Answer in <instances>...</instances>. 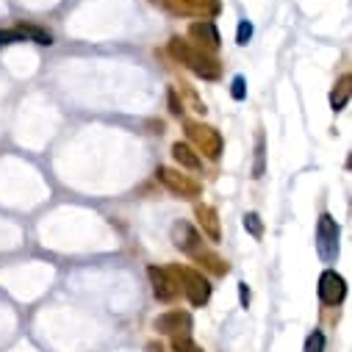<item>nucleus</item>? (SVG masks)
I'll list each match as a JSON object with an SVG mask.
<instances>
[{
	"label": "nucleus",
	"mask_w": 352,
	"mask_h": 352,
	"mask_svg": "<svg viewBox=\"0 0 352 352\" xmlns=\"http://www.w3.org/2000/svg\"><path fill=\"white\" fill-rule=\"evenodd\" d=\"M338 236L341 228L330 214H322L316 222V252L324 263H333L338 258Z\"/></svg>",
	"instance_id": "5"
},
{
	"label": "nucleus",
	"mask_w": 352,
	"mask_h": 352,
	"mask_svg": "<svg viewBox=\"0 0 352 352\" xmlns=\"http://www.w3.org/2000/svg\"><path fill=\"white\" fill-rule=\"evenodd\" d=\"M305 352H324V333L322 330H314L305 338Z\"/></svg>",
	"instance_id": "17"
},
{
	"label": "nucleus",
	"mask_w": 352,
	"mask_h": 352,
	"mask_svg": "<svg viewBox=\"0 0 352 352\" xmlns=\"http://www.w3.org/2000/svg\"><path fill=\"white\" fill-rule=\"evenodd\" d=\"M239 297H241V305L247 308V302H250V289H247V283H239Z\"/></svg>",
	"instance_id": "26"
},
{
	"label": "nucleus",
	"mask_w": 352,
	"mask_h": 352,
	"mask_svg": "<svg viewBox=\"0 0 352 352\" xmlns=\"http://www.w3.org/2000/svg\"><path fill=\"white\" fill-rule=\"evenodd\" d=\"M17 42H25L23 34L17 28H9V31H0V47L3 45H17Z\"/></svg>",
	"instance_id": "22"
},
{
	"label": "nucleus",
	"mask_w": 352,
	"mask_h": 352,
	"mask_svg": "<svg viewBox=\"0 0 352 352\" xmlns=\"http://www.w3.org/2000/svg\"><path fill=\"white\" fill-rule=\"evenodd\" d=\"M250 36H252V25L244 20V23L239 25V34H236V39H239V45H247V42H250Z\"/></svg>",
	"instance_id": "24"
},
{
	"label": "nucleus",
	"mask_w": 352,
	"mask_h": 352,
	"mask_svg": "<svg viewBox=\"0 0 352 352\" xmlns=\"http://www.w3.org/2000/svg\"><path fill=\"white\" fill-rule=\"evenodd\" d=\"M147 278H150V283H153L155 300H161V302H172L175 297L181 294V286H178V278H175L172 267H169V270H164V267H150V270H147Z\"/></svg>",
	"instance_id": "7"
},
{
	"label": "nucleus",
	"mask_w": 352,
	"mask_h": 352,
	"mask_svg": "<svg viewBox=\"0 0 352 352\" xmlns=\"http://www.w3.org/2000/svg\"><path fill=\"white\" fill-rule=\"evenodd\" d=\"M178 92H181V95H186V100L192 103V109H195L197 114H206V106H203V103H200V98L189 89V83H181V86H178Z\"/></svg>",
	"instance_id": "18"
},
{
	"label": "nucleus",
	"mask_w": 352,
	"mask_h": 352,
	"mask_svg": "<svg viewBox=\"0 0 352 352\" xmlns=\"http://www.w3.org/2000/svg\"><path fill=\"white\" fill-rule=\"evenodd\" d=\"M172 241H175V247L184 250V252L192 255V258L203 250V236H200V230H197L195 225H189V222H175V228H172Z\"/></svg>",
	"instance_id": "10"
},
{
	"label": "nucleus",
	"mask_w": 352,
	"mask_h": 352,
	"mask_svg": "<svg viewBox=\"0 0 352 352\" xmlns=\"http://www.w3.org/2000/svg\"><path fill=\"white\" fill-rule=\"evenodd\" d=\"M195 217H197V222H200V228H203V233L211 239V241H219L222 239V230H219V214H217V208H211V206H195Z\"/></svg>",
	"instance_id": "12"
},
{
	"label": "nucleus",
	"mask_w": 352,
	"mask_h": 352,
	"mask_svg": "<svg viewBox=\"0 0 352 352\" xmlns=\"http://www.w3.org/2000/svg\"><path fill=\"white\" fill-rule=\"evenodd\" d=\"M17 31L23 34V39H25V42H36V45H45V47H50V45H53L50 31L39 28V25H17Z\"/></svg>",
	"instance_id": "16"
},
{
	"label": "nucleus",
	"mask_w": 352,
	"mask_h": 352,
	"mask_svg": "<svg viewBox=\"0 0 352 352\" xmlns=\"http://www.w3.org/2000/svg\"><path fill=\"white\" fill-rule=\"evenodd\" d=\"M155 178L172 192V195H178L184 200H197L203 195V184H197L195 178H189V175L178 172V169H169V166H158L155 169Z\"/></svg>",
	"instance_id": "4"
},
{
	"label": "nucleus",
	"mask_w": 352,
	"mask_h": 352,
	"mask_svg": "<svg viewBox=\"0 0 352 352\" xmlns=\"http://www.w3.org/2000/svg\"><path fill=\"white\" fill-rule=\"evenodd\" d=\"M158 3L172 12V14H181V17H217L219 14V0H158Z\"/></svg>",
	"instance_id": "6"
},
{
	"label": "nucleus",
	"mask_w": 352,
	"mask_h": 352,
	"mask_svg": "<svg viewBox=\"0 0 352 352\" xmlns=\"http://www.w3.org/2000/svg\"><path fill=\"white\" fill-rule=\"evenodd\" d=\"M166 100H169V114L172 117H184V100L178 98V89H169Z\"/></svg>",
	"instance_id": "19"
},
{
	"label": "nucleus",
	"mask_w": 352,
	"mask_h": 352,
	"mask_svg": "<svg viewBox=\"0 0 352 352\" xmlns=\"http://www.w3.org/2000/svg\"><path fill=\"white\" fill-rule=\"evenodd\" d=\"M150 128H153L150 133H164V122H161V120H158V122H150Z\"/></svg>",
	"instance_id": "27"
},
{
	"label": "nucleus",
	"mask_w": 352,
	"mask_h": 352,
	"mask_svg": "<svg viewBox=\"0 0 352 352\" xmlns=\"http://www.w3.org/2000/svg\"><path fill=\"white\" fill-rule=\"evenodd\" d=\"M150 352H164V349H161L158 344H150Z\"/></svg>",
	"instance_id": "28"
},
{
	"label": "nucleus",
	"mask_w": 352,
	"mask_h": 352,
	"mask_svg": "<svg viewBox=\"0 0 352 352\" xmlns=\"http://www.w3.org/2000/svg\"><path fill=\"white\" fill-rule=\"evenodd\" d=\"M153 324L158 333L172 336V338H189V333H192V316L186 311H166Z\"/></svg>",
	"instance_id": "8"
},
{
	"label": "nucleus",
	"mask_w": 352,
	"mask_h": 352,
	"mask_svg": "<svg viewBox=\"0 0 352 352\" xmlns=\"http://www.w3.org/2000/svg\"><path fill=\"white\" fill-rule=\"evenodd\" d=\"M263 175V139L258 136V147H255V169H252V178H261Z\"/></svg>",
	"instance_id": "23"
},
{
	"label": "nucleus",
	"mask_w": 352,
	"mask_h": 352,
	"mask_svg": "<svg viewBox=\"0 0 352 352\" xmlns=\"http://www.w3.org/2000/svg\"><path fill=\"white\" fill-rule=\"evenodd\" d=\"M186 136L189 142L195 144L192 150L203 153L206 158L217 161L225 150V142H222V133L214 128V125H206V122H186Z\"/></svg>",
	"instance_id": "2"
},
{
	"label": "nucleus",
	"mask_w": 352,
	"mask_h": 352,
	"mask_svg": "<svg viewBox=\"0 0 352 352\" xmlns=\"http://www.w3.org/2000/svg\"><path fill=\"white\" fill-rule=\"evenodd\" d=\"M233 98H236V100L244 98V78H236V80H233Z\"/></svg>",
	"instance_id": "25"
},
{
	"label": "nucleus",
	"mask_w": 352,
	"mask_h": 352,
	"mask_svg": "<svg viewBox=\"0 0 352 352\" xmlns=\"http://www.w3.org/2000/svg\"><path fill=\"white\" fill-rule=\"evenodd\" d=\"M244 228H247L255 239L263 236V225H261V217H258V214H247V217H244Z\"/></svg>",
	"instance_id": "20"
},
{
	"label": "nucleus",
	"mask_w": 352,
	"mask_h": 352,
	"mask_svg": "<svg viewBox=\"0 0 352 352\" xmlns=\"http://www.w3.org/2000/svg\"><path fill=\"white\" fill-rule=\"evenodd\" d=\"M189 36L197 42L195 47H200L203 53H217V50H219V45H222V39H219V31H217V25H214L211 20H200V23H192V28H189Z\"/></svg>",
	"instance_id": "11"
},
{
	"label": "nucleus",
	"mask_w": 352,
	"mask_h": 352,
	"mask_svg": "<svg viewBox=\"0 0 352 352\" xmlns=\"http://www.w3.org/2000/svg\"><path fill=\"white\" fill-rule=\"evenodd\" d=\"M349 95H352V78H349V75H341V78L336 80V86H333V92H330V106H333V111L346 109Z\"/></svg>",
	"instance_id": "14"
},
{
	"label": "nucleus",
	"mask_w": 352,
	"mask_h": 352,
	"mask_svg": "<svg viewBox=\"0 0 352 352\" xmlns=\"http://www.w3.org/2000/svg\"><path fill=\"white\" fill-rule=\"evenodd\" d=\"M346 297V280L336 270H324L319 278V300L324 305H341Z\"/></svg>",
	"instance_id": "9"
},
{
	"label": "nucleus",
	"mask_w": 352,
	"mask_h": 352,
	"mask_svg": "<svg viewBox=\"0 0 352 352\" xmlns=\"http://www.w3.org/2000/svg\"><path fill=\"white\" fill-rule=\"evenodd\" d=\"M195 261L200 263V267L206 270V272H211V275H217V278H222V275H228L230 272V267H228V261L225 258H219L217 252H211V250H200L197 255H195Z\"/></svg>",
	"instance_id": "13"
},
{
	"label": "nucleus",
	"mask_w": 352,
	"mask_h": 352,
	"mask_svg": "<svg viewBox=\"0 0 352 352\" xmlns=\"http://www.w3.org/2000/svg\"><path fill=\"white\" fill-rule=\"evenodd\" d=\"M172 158L178 161L184 169H200V166H203L200 155H197L189 144H181V142H175V144H172Z\"/></svg>",
	"instance_id": "15"
},
{
	"label": "nucleus",
	"mask_w": 352,
	"mask_h": 352,
	"mask_svg": "<svg viewBox=\"0 0 352 352\" xmlns=\"http://www.w3.org/2000/svg\"><path fill=\"white\" fill-rule=\"evenodd\" d=\"M166 50H169V56H172L175 61H181V64H184L186 69H192L197 78H203V80H219L222 64H219L211 53H203L200 47H195L192 42H186V39H181V36H172L169 45H166Z\"/></svg>",
	"instance_id": "1"
},
{
	"label": "nucleus",
	"mask_w": 352,
	"mask_h": 352,
	"mask_svg": "<svg viewBox=\"0 0 352 352\" xmlns=\"http://www.w3.org/2000/svg\"><path fill=\"white\" fill-rule=\"evenodd\" d=\"M172 349L175 352H203L192 338H172Z\"/></svg>",
	"instance_id": "21"
},
{
	"label": "nucleus",
	"mask_w": 352,
	"mask_h": 352,
	"mask_svg": "<svg viewBox=\"0 0 352 352\" xmlns=\"http://www.w3.org/2000/svg\"><path fill=\"white\" fill-rule=\"evenodd\" d=\"M172 272H175V278H178V286L184 289V294L192 305L200 308L211 300V283L203 278V272L189 270V267H172Z\"/></svg>",
	"instance_id": "3"
}]
</instances>
